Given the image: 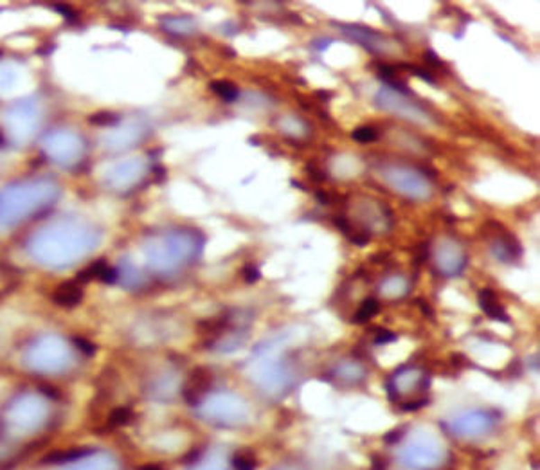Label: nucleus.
<instances>
[{
    "mask_svg": "<svg viewBox=\"0 0 540 470\" xmlns=\"http://www.w3.org/2000/svg\"><path fill=\"white\" fill-rule=\"evenodd\" d=\"M445 462V448L438 438L418 434L402 447L400 463L413 470H434Z\"/></svg>",
    "mask_w": 540,
    "mask_h": 470,
    "instance_id": "obj_1",
    "label": "nucleus"
},
{
    "mask_svg": "<svg viewBox=\"0 0 540 470\" xmlns=\"http://www.w3.org/2000/svg\"><path fill=\"white\" fill-rule=\"evenodd\" d=\"M204 411L209 422L223 427L244 425L251 416V407L238 396H214L204 404Z\"/></svg>",
    "mask_w": 540,
    "mask_h": 470,
    "instance_id": "obj_2",
    "label": "nucleus"
},
{
    "mask_svg": "<svg viewBox=\"0 0 540 470\" xmlns=\"http://www.w3.org/2000/svg\"><path fill=\"white\" fill-rule=\"evenodd\" d=\"M495 425V418L488 411H468L450 422V431L459 438H479Z\"/></svg>",
    "mask_w": 540,
    "mask_h": 470,
    "instance_id": "obj_3",
    "label": "nucleus"
},
{
    "mask_svg": "<svg viewBox=\"0 0 540 470\" xmlns=\"http://www.w3.org/2000/svg\"><path fill=\"white\" fill-rule=\"evenodd\" d=\"M383 177L392 187H397L398 191L413 196V198H427L431 195V187H429L427 180L413 170L392 168L391 166V170L383 171Z\"/></svg>",
    "mask_w": 540,
    "mask_h": 470,
    "instance_id": "obj_4",
    "label": "nucleus"
},
{
    "mask_svg": "<svg viewBox=\"0 0 540 470\" xmlns=\"http://www.w3.org/2000/svg\"><path fill=\"white\" fill-rule=\"evenodd\" d=\"M211 382H213V375L207 368H196L191 375H189L188 382L184 386V398L189 404H198L204 398V395L209 391Z\"/></svg>",
    "mask_w": 540,
    "mask_h": 470,
    "instance_id": "obj_5",
    "label": "nucleus"
},
{
    "mask_svg": "<svg viewBox=\"0 0 540 470\" xmlns=\"http://www.w3.org/2000/svg\"><path fill=\"white\" fill-rule=\"evenodd\" d=\"M61 470H116V460L110 454L79 456L76 457V462L63 467Z\"/></svg>",
    "mask_w": 540,
    "mask_h": 470,
    "instance_id": "obj_6",
    "label": "nucleus"
},
{
    "mask_svg": "<svg viewBox=\"0 0 540 470\" xmlns=\"http://www.w3.org/2000/svg\"><path fill=\"white\" fill-rule=\"evenodd\" d=\"M53 299L56 305L65 306V308H70V306H76L78 303H81L83 299V288L79 285V281H65V283H61L60 287L54 290Z\"/></svg>",
    "mask_w": 540,
    "mask_h": 470,
    "instance_id": "obj_7",
    "label": "nucleus"
},
{
    "mask_svg": "<svg viewBox=\"0 0 540 470\" xmlns=\"http://www.w3.org/2000/svg\"><path fill=\"white\" fill-rule=\"evenodd\" d=\"M116 278H118V272H116V269H112L105 260L94 261L92 265H88L87 269L81 270L78 274V281L100 279V281H105V283H113Z\"/></svg>",
    "mask_w": 540,
    "mask_h": 470,
    "instance_id": "obj_8",
    "label": "nucleus"
},
{
    "mask_svg": "<svg viewBox=\"0 0 540 470\" xmlns=\"http://www.w3.org/2000/svg\"><path fill=\"white\" fill-rule=\"evenodd\" d=\"M477 303H479V306L483 308V312L486 313L488 318L495 319V321L510 322V318H508L505 312V306L499 303L495 292L490 290V288H484V290L479 292V299H477Z\"/></svg>",
    "mask_w": 540,
    "mask_h": 470,
    "instance_id": "obj_9",
    "label": "nucleus"
},
{
    "mask_svg": "<svg viewBox=\"0 0 540 470\" xmlns=\"http://www.w3.org/2000/svg\"><path fill=\"white\" fill-rule=\"evenodd\" d=\"M340 29L351 35L353 38L360 42L364 47H367L370 51H382V44H383V36L379 35L376 31H371L367 27H360V26H349V27H340Z\"/></svg>",
    "mask_w": 540,
    "mask_h": 470,
    "instance_id": "obj_10",
    "label": "nucleus"
},
{
    "mask_svg": "<svg viewBox=\"0 0 540 470\" xmlns=\"http://www.w3.org/2000/svg\"><path fill=\"white\" fill-rule=\"evenodd\" d=\"M493 254L501 261H514L521 256V247H518L517 240L505 236L502 240H497L493 245Z\"/></svg>",
    "mask_w": 540,
    "mask_h": 470,
    "instance_id": "obj_11",
    "label": "nucleus"
},
{
    "mask_svg": "<svg viewBox=\"0 0 540 470\" xmlns=\"http://www.w3.org/2000/svg\"><path fill=\"white\" fill-rule=\"evenodd\" d=\"M211 91L216 94L218 97H222L227 103H232L240 97V92L235 83H231L229 79H216V81L211 83Z\"/></svg>",
    "mask_w": 540,
    "mask_h": 470,
    "instance_id": "obj_12",
    "label": "nucleus"
},
{
    "mask_svg": "<svg viewBox=\"0 0 540 470\" xmlns=\"http://www.w3.org/2000/svg\"><path fill=\"white\" fill-rule=\"evenodd\" d=\"M335 373L339 375L340 379L349 380V382H358L366 375V371L362 370V366L355 364V362H344V364H340L337 368Z\"/></svg>",
    "mask_w": 540,
    "mask_h": 470,
    "instance_id": "obj_13",
    "label": "nucleus"
},
{
    "mask_svg": "<svg viewBox=\"0 0 540 470\" xmlns=\"http://www.w3.org/2000/svg\"><path fill=\"white\" fill-rule=\"evenodd\" d=\"M231 465L235 470H254L257 462L254 453H251V451H240V453H236L235 456H232Z\"/></svg>",
    "mask_w": 540,
    "mask_h": 470,
    "instance_id": "obj_14",
    "label": "nucleus"
},
{
    "mask_svg": "<svg viewBox=\"0 0 540 470\" xmlns=\"http://www.w3.org/2000/svg\"><path fill=\"white\" fill-rule=\"evenodd\" d=\"M379 310H380L379 301H376L375 297H370V299H366L360 306H358L357 313H355V322H367L373 315H376Z\"/></svg>",
    "mask_w": 540,
    "mask_h": 470,
    "instance_id": "obj_15",
    "label": "nucleus"
},
{
    "mask_svg": "<svg viewBox=\"0 0 540 470\" xmlns=\"http://www.w3.org/2000/svg\"><path fill=\"white\" fill-rule=\"evenodd\" d=\"M87 121L94 127H113L119 121V113L110 112V110H97L96 113L88 116Z\"/></svg>",
    "mask_w": 540,
    "mask_h": 470,
    "instance_id": "obj_16",
    "label": "nucleus"
},
{
    "mask_svg": "<svg viewBox=\"0 0 540 470\" xmlns=\"http://www.w3.org/2000/svg\"><path fill=\"white\" fill-rule=\"evenodd\" d=\"M382 292L389 297H398L407 292V283H405V279H402V278L388 279V281L383 283Z\"/></svg>",
    "mask_w": 540,
    "mask_h": 470,
    "instance_id": "obj_17",
    "label": "nucleus"
},
{
    "mask_svg": "<svg viewBox=\"0 0 540 470\" xmlns=\"http://www.w3.org/2000/svg\"><path fill=\"white\" fill-rule=\"evenodd\" d=\"M353 141H357V143H373V141L379 139V134L376 130L370 127H360L351 134Z\"/></svg>",
    "mask_w": 540,
    "mask_h": 470,
    "instance_id": "obj_18",
    "label": "nucleus"
},
{
    "mask_svg": "<svg viewBox=\"0 0 540 470\" xmlns=\"http://www.w3.org/2000/svg\"><path fill=\"white\" fill-rule=\"evenodd\" d=\"M130 420V411L125 409V407H121V409H113L112 413H110V418H109V422L110 425H125V423Z\"/></svg>",
    "mask_w": 540,
    "mask_h": 470,
    "instance_id": "obj_19",
    "label": "nucleus"
},
{
    "mask_svg": "<svg viewBox=\"0 0 540 470\" xmlns=\"http://www.w3.org/2000/svg\"><path fill=\"white\" fill-rule=\"evenodd\" d=\"M379 72H380V78L386 79L388 83L397 79V69H395L392 65H386V63H382V65H379Z\"/></svg>",
    "mask_w": 540,
    "mask_h": 470,
    "instance_id": "obj_20",
    "label": "nucleus"
},
{
    "mask_svg": "<svg viewBox=\"0 0 540 470\" xmlns=\"http://www.w3.org/2000/svg\"><path fill=\"white\" fill-rule=\"evenodd\" d=\"M306 171H308V175L315 180V182H321V180L326 179V175L321 171V168L317 170V168L314 166V162H308V164H306Z\"/></svg>",
    "mask_w": 540,
    "mask_h": 470,
    "instance_id": "obj_21",
    "label": "nucleus"
},
{
    "mask_svg": "<svg viewBox=\"0 0 540 470\" xmlns=\"http://www.w3.org/2000/svg\"><path fill=\"white\" fill-rule=\"evenodd\" d=\"M244 274H245V279H247V283H254V281L260 279V270H257L254 265H245Z\"/></svg>",
    "mask_w": 540,
    "mask_h": 470,
    "instance_id": "obj_22",
    "label": "nucleus"
},
{
    "mask_svg": "<svg viewBox=\"0 0 540 470\" xmlns=\"http://www.w3.org/2000/svg\"><path fill=\"white\" fill-rule=\"evenodd\" d=\"M56 9H58V13L63 15V17H65L67 20H76V18H78V13H76V9L69 8V6L61 4V6H56Z\"/></svg>",
    "mask_w": 540,
    "mask_h": 470,
    "instance_id": "obj_23",
    "label": "nucleus"
},
{
    "mask_svg": "<svg viewBox=\"0 0 540 470\" xmlns=\"http://www.w3.org/2000/svg\"><path fill=\"white\" fill-rule=\"evenodd\" d=\"M74 344H76V346H78L79 350H81L83 353H87V355H92V353H94V350H96V348H94V346H92V344H90V340H87V339H79V337H78V339H74Z\"/></svg>",
    "mask_w": 540,
    "mask_h": 470,
    "instance_id": "obj_24",
    "label": "nucleus"
},
{
    "mask_svg": "<svg viewBox=\"0 0 540 470\" xmlns=\"http://www.w3.org/2000/svg\"><path fill=\"white\" fill-rule=\"evenodd\" d=\"M193 470H227V467L222 465L220 462H207V463H202V465L195 467Z\"/></svg>",
    "mask_w": 540,
    "mask_h": 470,
    "instance_id": "obj_25",
    "label": "nucleus"
},
{
    "mask_svg": "<svg viewBox=\"0 0 540 470\" xmlns=\"http://www.w3.org/2000/svg\"><path fill=\"white\" fill-rule=\"evenodd\" d=\"M388 465H386V460L379 454H373V460H371V470H386Z\"/></svg>",
    "mask_w": 540,
    "mask_h": 470,
    "instance_id": "obj_26",
    "label": "nucleus"
},
{
    "mask_svg": "<svg viewBox=\"0 0 540 470\" xmlns=\"http://www.w3.org/2000/svg\"><path fill=\"white\" fill-rule=\"evenodd\" d=\"M409 69L413 70L414 75L418 76V78H423V79H425V81H429V83H434V78H432V75H429L427 70L418 69V67H416V65H409Z\"/></svg>",
    "mask_w": 540,
    "mask_h": 470,
    "instance_id": "obj_27",
    "label": "nucleus"
},
{
    "mask_svg": "<svg viewBox=\"0 0 540 470\" xmlns=\"http://www.w3.org/2000/svg\"><path fill=\"white\" fill-rule=\"evenodd\" d=\"M397 339V336L395 334H391V331H380L379 336H376L375 343L376 344H386V343H391V340Z\"/></svg>",
    "mask_w": 540,
    "mask_h": 470,
    "instance_id": "obj_28",
    "label": "nucleus"
},
{
    "mask_svg": "<svg viewBox=\"0 0 540 470\" xmlns=\"http://www.w3.org/2000/svg\"><path fill=\"white\" fill-rule=\"evenodd\" d=\"M349 238H351L353 244L360 245V247L362 245H367V242H370V236L367 235H351Z\"/></svg>",
    "mask_w": 540,
    "mask_h": 470,
    "instance_id": "obj_29",
    "label": "nucleus"
},
{
    "mask_svg": "<svg viewBox=\"0 0 540 470\" xmlns=\"http://www.w3.org/2000/svg\"><path fill=\"white\" fill-rule=\"evenodd\" d=\"M400 436H402V431L389 432V434L386 436V441H388V444H397V441L400 440Z\"/></svg>",
    "mask_w": 540,
    "mask_h": 470,
    "instance_id": "obj_30",
    "label": "nucleus"
},
{
    "mask_svg": "<svg viewBox=\"0 0 540 470\" xmlns=\"http://www.w3.org/2000/svg\"><path fill=\"white\" fill-rule=\"evenodd\" d=\"M425 58H427V60L431 61V63H434V65H436V63H438V65H443V63H441V61H440V58H438V56H436V54H434V51H427V54H425Z\"/></svg>",
    "mask_w": 540,
    "mask_h": 470,
    "instance_id": "obj_31",
    "label": "nucleus"
},
{
    "mask_svg": "<svg viewBox=\"0 0 540 470\" xmlns=\"http://www.w3.org/2000/svg\"><path fill=\"white\" fill-rule=\"evenodd\" d=\"M315 196H317V201L321 202V204H330V198H328L326 191H315Z\"/></svg>",
    "mask_w": 540,
    "mask_h": 470,
    "instance_id": "obj_32",
    "label": "nucleus"
},
{
    "mask_svg": "<svg viewBox=\"0 0 540 470\" xmlns=\"http://www.w3.org/2000/svg\"><path fill=\"white\" fill-rule=\"evenodd\" d=\"M330 44H331V40H326V42H321V40H317V42H315L314 45L317 49H321V51H323V49H326Z\"/></svg>",
    "mask_w": 540,
    "mask_h": 470,
    "instance_id": "obj_33",
    "label": "nucleus"
},
{
    "mask_svg": "<svg viewBox=\"0 0 540 470\" xmlns=\"http://www.w3.org/2000/svg\"><path fill=\"white\" fill-rule=\"evenodd\" d=\"M141 470H162V469H161V467H157V465H146V467H143V469H141Z\"/></svg>",
    "mask_w": 540,
    "mask_h": 470,
    "instance_id": "obj_34",
    "label": "nucleus"
},
{
    "mask_svg": "<svg viewBox=\"0 0 540 470\" xmlns=\"http://www.w3.org/2000/svg\"><path fill=\"white\" fill-rule=\"evenodd\" d=\"M4 144H6V137H4V134L0 132V146H4Z\"/></svg>",
    "mask_w": 540,
    "mask_h": 470,
    "instance_id": "obj_35",
    "label": "nucleus"
},
{
    "mask_svg": "<svg viewBox=\"0 0 540 470\" xmlns=\"http://www.w3.org/2000/svg\"><path fill=\"white\" fill-rule=\"evenodd\" d=\"M279 470H290V469H279Z\"/></svg>",
    "mask_w": 540,
    "mask_h": 470,
    "instance_id": "obj_36",
    "label": "nucleus"
}]
</instances>
